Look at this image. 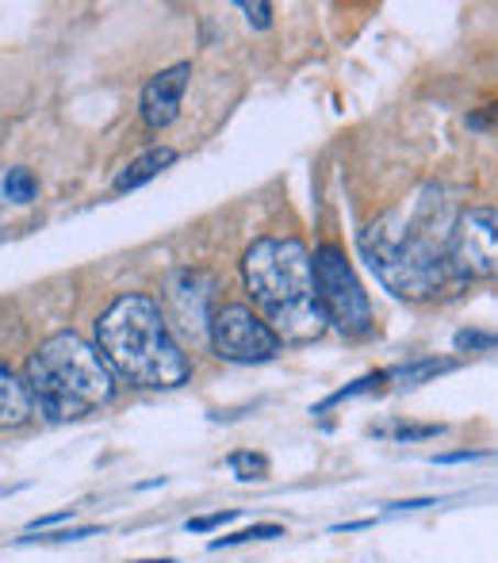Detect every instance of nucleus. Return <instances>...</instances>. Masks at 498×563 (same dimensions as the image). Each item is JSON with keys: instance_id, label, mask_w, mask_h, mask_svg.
<instances>
[{"instance_id": "1", "label": "nucleus", "mask_w": 498, "mask_h": 563, "mask_svg": "<svg viewBox=\"0 0 498 563\" xmlns=\"http://www.w3.org/2000/svg\"><path fill=\"white\" fill-rule=\"evenodd\" d=\"M453 227L456 216L449 211V200H441V188L430 185L418 192L410 211H395L361 230V257L395 299L425 303L464 284L449 257Z\"/></svg>"}, {"instance_id": "2", "label": "nucleus", "mask_w": 498, "mask_h": 563, "mask_svg": "<svg viewBox=\"0 0 498 563\" xmlns=\"http://www.w3.org/2000/svg\"><path fill=\"white\" fill-rule=\"evenodd\" d=\"M242 276L280 345H311L330 330L314 291V257L299 238H257L242 257Z\"/></svg>"}, {"instance_id": "3", "label": "nucleus", "mask_w": 498, "mask_h": 563, "mask_svg": "<svg viewBox=\"0 0 498 563\" xmlns=\"http://www.w3.org/2000/svg\"><path fill=\"white\" fill-rule=\"evenodd\" d=\"M97 349L115 379L142 391H169L192 372L162 307L150 296H120L97 319Z\"/></svg>"}, {"instance_id": "4", "label": "nucleus", "mask_w": 498, "mask_h": 563, "mask_svg": "<svg viewBox=\"0 0 498 563\" xmlns=\"http://www.w3.org/2000/svg\"><path fill=\"white\" fill-rule=\"evenodd\" d=\"M35 410L46 422H74L89 410L112 402L115 395V372L100 356V349L81 334H54L46 338L35 353L27 356L23 368Z\"/></svg>"}, {"instance_id": "5", "label": "nucleus", "mask_w": 498, "mask_h": 563, "mask_svg": "<svg viewBox=\"0 0 498 563\" xmlns=\"http://www.w3.org/2000/svg\"><path fill=\"white\" fill-rule=\"evenodd\" d=\"M311 257H314V291H319V303L330 330H337L345 338L373 334V303H368V291L357 280V273H353L345 250L319 245Z\"/></svg>"}, {"instance_id": "6", "label": "nucleus", "mask_w": 498, "mask_h": 563, "mask_svg": "<svg viewBox=\"0 0 498 563\" xmlns=\"http://www.w3.org/2000/svg\"><path fill=\"white\" fill-rule=\"evenodd\" d=\"M208 338L215 356L226 364H265L280 353V338L246 303H226L211 311Z\"/></svg>"}, {"instance_id": "7", "label": "nucleus", "mask_w": 498, "mask_h": 563, "mask_svg": "<svg viewBox=\"0 0 498 563\" xmlns=\"http://www.w3.org/2000/svg\"><path fill=\"white\" fill-rule=\"evenodd\" d=\"M449 257H453V268L464 280H498V211H461L453 227Z\"/></svg>"}, {"instance_id": "8", "label": "nucleus", "mask_w": 498, "mask_h": 563, "mask_svg": "<svg viewBox=\"0 0 498 563\" xmlns=\"http://www.w3.org/2000/svg\"><path fill=\"white\" fill-rule=\"evenodd\" d=\"M188 77H192V66H188V62H177V66L162 69V74H154L146 81L142 100H139V112L150 131H162V126H169L173 119L180 115V100H185Z\"/></svg>"}, {"instance_id": "9", "label": "nucleus", "mask_w": 498, "mask_h": 563, "mask_svg": "<svg viewBox=\"0 0 498 563\" xmlns=\"http://www.w3.org/2000/svg\"><path fill=\"white\" fill-rule=\"evenodd\" d=\"M35 415V395H31L23 372H15L8 361H0V430H20Z\"/></svg>"}, {"instance_id": "10", "label": "nucleus", "mask_w": 498, "mask_h": 563, "mask_svg": "<svg viewBox=\"0 0 498 563\" xmlns=\"http://www.w3.org/2000/svg\"><path fill=\"white\" fill-rule=\"evenodd\" d=\"M177 162V150L173 146H154V150H146L142 157H134L131 165L115 177V192H134V188H142V185H150V180L157 177V173H165L169 165Z\"/></svg>"}, {"instance_id": "11", "label": "nucleus", "mask_w": 498, "mask_h": 563, "mask_svg": "<svg viewBox=\"0 0 498 563\" xmlns=\"http://www.w3.org/2000/svg\"><path fill=\"white\" fill-rule=\"evenodd\" d=\"M453 368H456L453 356H425V361H410V364H402V368H387V379L399 387H418V384H425V379L445 376V372H453Z\"/></svg>"}, {"instance_id": "12", "label": "nucleus", "mask_w": 498, "mask_h": 563, "mask_svg": "<svg viewBox=\"0 0 498 563\" xmlns=\"http://www.w3.org/2000/svg\"><path fill=\"white\" fill-rule=\"evenodd\" d=\"M276 537H284V526H250V529H239V533L231 537H215L211 541V549H234V544H250V541H276Z\"/></svg>"}, {"instance_id": "13", "label": "nucleus", "mask_w": 498, "mask_h": 563, "mask_svg": "<svg viewBox=\"0 0 498 563\" xmlns=\"http://www.w3.org/2000/svg\"><path fill=\"white\" fill-rule=\"evenodd\" d=\"M226 464H231V472L239 475L242 483L265 479V475H268V460L261 456V452H231V456H226Z\"/></svg>"}, {"instance_id": "14", "label": "nucleus", "mask_w": 498, "mask_h": 563, "mask_svg": "<svg viewBox=\"0 0 498 563\" xmlns=\"http://www.w3.org/2000/svg\"><path fill=\"white\" fill-rule=\"evenodd\" d=\"M38 192V180L31 177V169H8L4 177V196L12 203H31Z\"/></svg>"}, {"instance_id": "15", "label": "nucleus", "mask_w": 498, "mask_h": 563, "mask_svg": "<svg viewBox=\"0 0 498 563\" xmlns=\"http://www.w3.org/2000/svg\"><path fill=\"white\" fill-rule=\"evenodd\" d=\"M85 537H97V526H81V529H58V533H43V537H23L20 544H66V541H85Z\"/></svg>"}, {"instance_id": "16", "label": "nucleus", "mask_w": 498, "mask_h": 563, "mask_svg": "<svg viewBox=\"0 0 498 563\" xmlns=\"http://www.w3.org/2000/svg\"><path fill=\"white\" fill-rule=\"evenodd\" d=\"M461 353H484V349H495L498 345V334H479V330H461L453 341Z\"/></svg>"}, {"instance_id": "17", "label": "nucleus", "mask_w": 498, "mask_h": 563, "mask_svg": "<svg viewBox=\"0 0 498 563\" xmlns=\"http://www.w3.org/2000/svg\"><path fill=\"white\" fill-rule=\"evenodd\" d=\"M239 518V510H219V514H203V518H188V533H211V529L226 526V521Z\"/></svg>"}, {"instance_id": "18", "label": "nucleus", "mask_w": 498, "mask_h": 563, "mask_svg": "<svg viewBox=\"0 0 498 563\" xmlns=\"http://www.w3.org/2000/svg\"><path fill=\"white\" fill-rule=\"evenodd\" d=\"M242 12H246V20H250V27H257V31H265L268 23H273V4H265V0H257V4H253V0H242Z\"/></svg>"}, {"instance_id": "19", "label": "nucleus", "mask_w": 498, "mask_h": 563, "mask_svg": "<svg viewBox=\"0 0 498 563\" xmlns=\"http://www.w3.org/2000/svg\"><path fill=\"white\" fill-rule=\"evenodd\" d=\"M441 426H399V430H391L395 441H430L438 438Z\"/></svg>"}, {"instance_id": "20", "label": "nucleus", "mask_w": 498, "mask_h": 563, "mask_svg": "<svg viewBox=\"0 0 498 563\" xmlns=\"http://www.w3.org/2000/svg\"><path fill=\"white\" fill-rule=\"evenodd\" d=\"M468 126H476V131H487V126H498V104H487L484 112H472V115H468Z\"/></svg>"}, {"instance_id": "21", "label": "nucleus", "mask_w": 498, "mask_h": 563, "mask_svg": "<svg viewBox=\"0 0 498 563\" xmlns=\"http://www.w3.org/2000/svg\"><path fill=\"white\" fill-rule=\"evenodd\" d=\"M487 452H438V456H433V464H468V460H484Z\"/></svg>"}, {"instance_id": "22", "label": "nucleus", "mask_w": 498, "mask_h": 563, "mask_svg": "<svg viewBox=\"0 0 498 563\" xmlns=\"http://www.w3.org/2000/svg\"><path fill=\"white\" fill-rule=\"evenodd\" d=\"M74 518V506L69 510H58V514H46V518H35L31 521V533H38V529H46V526H58V521H69Z\"/></svg>"}, {"instance_id": "23", "label": "nucleus", "mask_w": 498, "mask_h": 563, "mask_svg": "<svg viewBox=\"0 0 498 563\" xmlns=\"http://www.w3.org/2000/svg\"><path fill=\"white\" fill-rule=\"evenodd\" d=\"M134 563H173V560H134Z\"/></svg>"}]
</instances>
